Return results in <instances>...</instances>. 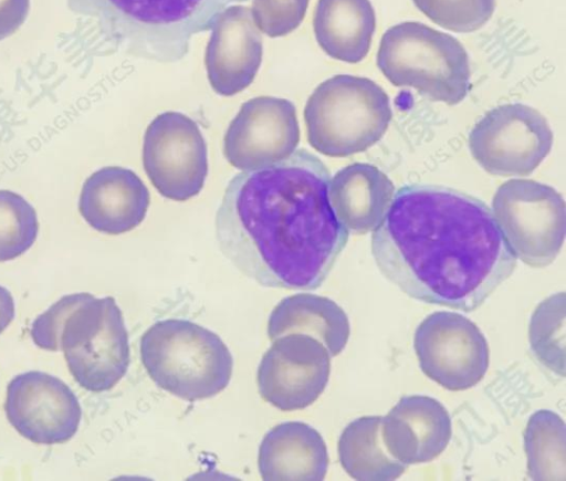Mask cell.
<instances>
[{"label": "cell", "instance_id": "1", "mask_svg": "<svg viewBox=\"0 0 566 481\" xmlns=\"http://www.w3.org/2000/svg\"><path fill=\"white\" fill-rule=\"evenodd\" d=\"M329 180L326 165L305 148L235 174L216 213L222 254L262 286L318 289L349 236L331 206Z\"/></svg>", "mask_w": 566, "mask_h": 481}, {"label": "cell", "instance_id": "2", "mask_svg": "<svg viewBox=\"0 0 566 481\" xmlns=\"http://www.w3.org/2000/svg\"><path fill=\"white\" fill-rule=\"evenodd\" d=\"M382 275L412 299L471 312L513 273L517 258L492 210L440 185H405L371 236Z\"/></svg>", "mask_w": 566, "mask_h": 481}, {"label": "cell", "instance_id": "3", "mask_svg": "<svg viewBox=\"0 0 566 481\" xmlns=\"http://www.w3.org/2000/svg\"><path fill=\"white\" fill-rule=\"evenodd\" d=\"M247 0H66L113 51L170 63L185 57L193 35L211 30L229 4Z\"/></svg>", "mask_w": 566, "mask_h": 481}, {"label": "cell", "instance_id": "4", "mask_svg": "<svg viewBox=\"0 0 566 481\" xmlns=\"http://www.w3.org/2000/svg\"><path fill=\"white\" fill-rule=\"evenodd\" d=\"M140 359L158 387L188 401L221 393L233 370L232 355L220 336L185 318L149 326L140 338Z\"/></svg>", "mask_w": 566, "mask_h": 481}, {"label": "cell", "instance_id": "5", "mask_svg": "<svg viewBox=\"0 0 566 481\" xmlns=\"http://www.w3.org/2000/svg\"><path fill=\"white\" fill-rule=\"evenodd\" d=\"M391 118L390 100L382 87L349 74L323 81L304 107L307 142L328 157L367 150L382 138Z\"/></svg>", "mask_w": 566, "mask_h": 481}, {"label": "cell", "instance_id": "6", "mask_svg": "<svg viewBox=\"0 0 566 481\" xmlns=\"http://www.w3.org/2000/svg\"><path fill=\"white\" fill-rule=\"evenodd\" d=\"M376 63L395 86L417 90L434 102L457 105L471 88L469 56L454 36L406 21L381 36Z\"/></svg>", "mask_w": 566, "mask_h": 481}, {"label": "cell", "instance_id": "7", "mask_svg": "<svg viewBox=\"0 0 566 481\" xmlns=\"http://www.w3.org/2000/svg\"><path fill=\"white\" fill-rule=\"evenodd\" d=\"M60 351L82 388L93 393L112 389L130 362L128 333L115 299L84 292L63 324Z\"/></svg>", "mask_w": 566, "mask_h": 481}, {"label": "cell", "instance_id": "8", "mask_svg": "<svg viewBox=\"0 0 566 481\" xmlns=\"http://www.w3.org/2000/svg\"><path fill=\"white\" fill-rule=\"evenodd\" d=\"M492 213L515 257L533 268L551 264L565 239L563 196L531 179L503 182L492 199Z\"/></svg>", "mask_w": 566, "mask_h": 481}, {"label": "cell", "instance_id": "9", "mask_svg": "<svg viewBox=\"0 0 566 481\" xmlns=\"http://www.w3.org/2000/svg\"><path fill=\"white\" fill-rule=\"evenodd\" d=\"M553 132L534 107L511 103L490 109L471 129L474 160L496 176H528L549 154Z\"/></svg>", "mask_w": 566, "mask_h": 481}, {"label": "cell", "instance_id": "10", "mask_svg": "<svg viewBox=\"0 0 566 481\" xmlns=\"http://www.w3.org/2000/svg\"><path fill=\"white\" fill-rule=\"evenodd\" d=\"M143 167L165 198L186 201L200 194L208 176V148L198 124L179 112H164L147 126Z\"/></svg>", "mask_w": 566, "mask_h": 481}, {"label": "cell", "instance_id": "11", "mask_svg": "<svg viewBox=\"0 0 566 481\" xmlns=\"http://www.w3.org/2000/svg\"><path fill=\"white\" fill-rule=\"evenodd\" d=\"M413 347L424 375L448 390L475 386L489 367L484 335L457 312L429 314L415 332Z\"/></svg>", "mask_w": 566, "mask_h": 481}, {"label": "cell", "instance_id": "12", "mask_svg": "<svg viewBox=\"0 0 566 481\" xmlns=\"http://www.w3.org/2000/svg\"><path fill=\"white\" fill-rule=\"evenodd\" d=\"M295 105L282 97L256 96L241 106L223 136V155L242 171L290 157L300 144Z\"/></svg>", "mask_w": 566, "mask_h": 481}, {"label": "cell", "instance_id": "13", "mask_svg": "<svg viewBox=\"0 0 566 481\" xmlns=\"http://www.w3.org/2000/svg\"><path fill=\"white\" fill-rule=\"evenodd\" d=\"M272 342L258 367L261 397L283 411L308 407L328 383V351L316 338L301 333L282 335Z\"/></svg>", "mask_w": 566, "mask_h": 481}, {"label": "cell", "instance_id": "14", "mask_svg": "<svg viewBox=\"0 0 566 481\" xmlns=\"http://www.w3.org/2000/svg\"><path fill=\"white\" fill-rule=\"evenodd\" d=\"M4 410L11 426L38 445L69 441L82 417L81 405L71 388L60 378L38 370L11 379Z\"/></svg>", "mask_w": 566, "mask_h": 481}, {"label": "cell", "instance_id": "15", "mask_svg": "<svg viewBox=\"0 0 566 481\" xmlns=\"http://www.w3.org/2000/svg\"><path fill=\"white\" fill-rule=\"evenodd\" d=\"M262 36L251 9L227 7L214 20L205 52V66L212 90L233 96L254 80L262 62Z\"/></svg>", "mask_w": 566, "mask_h": 481}, {"label": "cell", "instance_id": "16", "mask_svg": "<svg viewBox=\"0 0 566 481\" xmlns=\"http://www.w3.org/2000/svg\"><path fill=\"white\" fill-rule=\"evenodd\" d=\"M451 432L448 410L429 396H405L382 417L385 447L406 466L436 459L447 448Z\"/></svg>", "mask_w": 566, "mask_h": 481}, {"label": "cell", "instance_id": "17", "mask_svg": "<svg viewBox=\"0 0 566 481\" xmlns=\"http://www.w3.org/2000/svg\"><path fill=\"white\" fill-rule=\"evenodd\" d=\"M150 203L148 188L132 169L107 166L84 181L78 210L96 231L122 234L138 227Z\"/></svg>", "mask_w": 566, "mask_h": 481}, {"label": "cell", "instance_id": "18", "mask_svg": "<svg viewBox=\"0 0 566 481\" xmlns=\"http://www.w3.org/2000/svg\"><path fill=\"white\" fill-rule=\"evenodd\" d=\"M258 467L265 481H321L328 469L327 448L321 433L308 424L282 422L263 437Z\"/></svg>", "mask_w": 566, "mask_h": 481}, {"label": "cell", "instance_id": "19", "mask_svg": "<svg viewBox=\"0 0 566 481\" xmlns=\"http://www.w3.org/2000/svg\"><path fill=\"white\" fill-rule=\"evenodd\" d=\"M394 195L392 181L371 164H350L329 180L331 206L342 224L355 234L374 231L385 217Z\"/></svg>", "mask_w": 566, "mask_h": 481}, {"label": "cell", "instance_id": "20", "mask_svg": "<svg viewBox=\"0 0 566 481\" xmlns=\"http://www.w3.org/2000/svg\"><path fill=\"white\" fill-rule=\"evenodd\" d=\"M313 30L328 56L359 63L367 56L376 30L374 7L369 0H318Z\"/></svg>", "mask_w": 566, "mask_h": 481}, {"label": "cell", "instance_id": "21", "mask_svg": "<svg viewBox=\"0 0 566 481\" xmlns=\"http://www.w3.org/2000/svg\"><path fill=\"white\" fill-rule=\"evenodd\" d=\"M291 333L316 338L334 357L345 348L350 326L345 311L333 300L312 293H297L282 299L268 322L271 341Z\"/></svg>", "mask_w": 566, "mask_h": 481}, {"label": "cell", "instance_id": "22", "mask_svg": "<svg viewBox=\"0 0 566 481\" xmlns=\"http://www.w3.org/2000/svg\"><path fill=\"white\" fill-rule=\"evenodd\" d=\"M382 417L364 416L349 422L338 440L339 462L358 481L399 478L408 466L396 460L382 441Z\"/></svg>", "mask_w": 566, "mask_h": 481}, {"label": "cell", "instance_id": "23", "mask_svg": "<svg viewBox=\"0 0 566 481\" xmlns=\"http://www.w3.org/2000/svg\"><path fill=\"white\" fill-rule=\"evenodd\" d=\"M565 422L546 409L534 412L524 432L527 475L532 480H565Z\"/></svg>", "mask_w": 566, "mask_h": 481}, {"label": "cell", "instance_id": "24", "mask_svg": "<svg viewBox=\"0 0 566 481\" xmlns=\"http://www.w3.org/2000/svg\"><path fill=\"white\" fill-rule=\"evenodd\" d=\"M565 294H554L535 310L530 323V343L535 356L564 375Z\"/></svg>", "mask_w": 566, "mask_h": 481}, {"label": "cell", "instance_id": "25", "mask_svg": "<svg viewBox=\"0 0 566 481\" xmlns=\"http://www.w3.org/2000/svg\"><path fill=\"white\" fill-rule=\"evenodd\" d=\"M35 209L21 195L0 189V262L17 259L35 242Z\"/></svg>", "mask_w": 566, "mask_h": 481}, {"label": "cell", "instance_id": "26", "mask_svg": "<svg viewBox=\"0 0 566 481\" xmlns=\"http://www.w3.org/2000/svg\"><path fill=\"white\" fill-rule=\"evenodd\" d=\"M433 23L457 33L482 28L493 15L495 0H412Z\"/></svg>", "mask_w": 566, "mask_h": 481}, {"label": "cell", "instance_id": "27", "mask_svg": "<svg viewBox=\"0 0 566 481\" xmlns=\"http://www.w3.org/2000/svg\"><path fill=\"white\" fill-rule=\"evenodd\" d=\"M310 0H253L252 17L260 31L270 38L284 36L302 23Z\"/></svg>", "mask_w": 566, "mask_h": 481}, {"label": "cell", "instance_id": "28", "mask_svg": "<svg viewBox=\"0 0 566 481\" xmlns=\"http://www.w3.org/2000/svg\"><path fill=\"white\" fill-rule=\"evenodd\" d=\"M83 295L84 292L64 295L33 321L30 335L38 347L52 352L60 351L63 324Z\"/></svg>", "mask_w": 566, "mask_h": 481}, {"label": "cell", "instance_id": "29", "mask_svg": "<svg viewBox=\"0 0 566 481\" xmlns=\"http://www.w3.org/2000/svg\"><path fill=\"white\" fill-rule=\"evenodd\" d=\"M30 0H0V41L11 36L25 22Z\"/></svg>", "mask_w": 566, "mask_h": 481}, {"label": "cell", "instance_id": "30", "mask_svg": "<svg viewBox=\"0 0 566 481\" xmlns=\"http://www.w3.org/2000/svg\"><path fill=\"white\" fill-rule=\"evenodd\" d=\"M14 314V300L10 291L0 285V334L10 325Z\"/></svg>", "mask_w": 566, "mask_h": 481}]
</instances>
